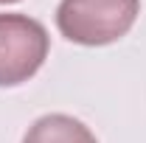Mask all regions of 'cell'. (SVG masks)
Returning a JSON list of instances; mask_svg holds the SVG:
<instances>
[{
	"mask_svg": "<svg viewBox=\"0 0 146 143\" xmlns=\"http://www.w3.org/2000/svg\"><path fill=\"white\" fill-rule=\"evenodd\" d=\"M0 3H17V0H0Z\"/></svg>",
	"mask_w": 146,
	"mask_h": 143,
	"instance_id": "277c9868",
	"label": "cell"
},
{
	"mask_svg": "<svg viewBox=\"0 0 146 143\" xmlns=\"http://www.w3.org/2000/svg\"><path fill=\"white\" fill-rule=\"evenodd\" d=\"M23 143H98V140L79 118L65 115V112H51V115L36 118L28 126Z\"/></svg>",
	"mask_w": 146,
	"mask_h": 143,
	"instance_id": "3957f363",
	"label": "cell"
},
{
	"mask_svg": "<svg viewBox=\"0 0 146 143\" xmlns=\"http://www.w3.org/2000/svg\"><path fill=\"white\" fill-rule=\"evenodd\" d=\"M141 14V0H62L56 25L76 45H110L127 34Z\"/></svg>",
	"mask_w": 146,
	"mask_h": 143,
	"instance_id": "6da1fadb",
	"label": "cell"
},
{
	"mask_svg": "<svg viewBox=\"0 0 146 143\" xmlns=\"http://www.w3.org/2000/svg\"><path fill=\"white\" fill-rule=\"evenodd\" d=\"M51 36L39 20L17 11L0 14V87L28 81L48 59Z\"/></svg>",
	"mask_w": 146,
	"mask_h": 143,
	"instance_id": "7a4b0ae2",
	"label": "cell"
}]
</instances>
